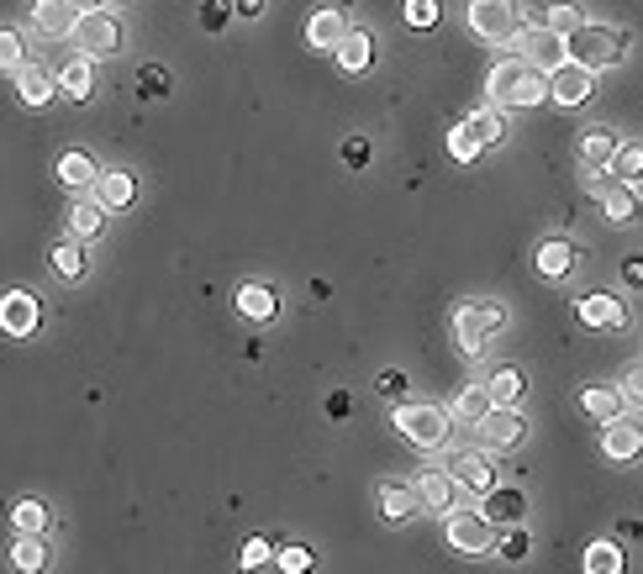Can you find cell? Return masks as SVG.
Wrapping results in <instances>:
<instances>
[{"mask_svg": "<svg viewBox=\"0 0 643 574\" xmlns=\"http://www.w3.org/2000/svg\"><path fill=\"white\" fill-rule=\"evenodd\" d=\"M454 480L464 485V490H475V495H486L490 485H496V469H490V454H475V449H460V454H449V464H443Z\"/></svg>", "mask_w": 643, "mask_h": 574, "instance_id": "18", "label": "cell"}, {"mask_svg": "<svg viewBox=\"0 0 643 574\" xmlns=\"http://www.w3.org/2000/svg\"><path fill=\"white\" fill-rule=\"evenodd\" d=\"M348 27H354V22H348V16H343L337 5H322V11H311L307 43H311V48H328V53H333L337 43H343V32H348Z\"/></svg>", "mask_w": 643, "mask_h": 574, "instance_id": "25", "label": "cell"}, {"mask_svg": "<svg viewBox=\"0 0 643 574\" xmlns=\"http://www.w3.org/2000/svg\"><path fill=\"white\" fill-rule=\"evenodd\" d=\"M628 32L617 27H602V22H581L575 32H564V48H570V59L585 63V69H612V63H622V53H628Z\"/></svg>", "mask_w": 643, "mask_h": 574, "instance_id": "3", "label": "cell"}, {"mask_svg": "<svg viewBox=\"0 0 643 574\" xmlns=\"http://www.w3.org/2000/svg\"><path fill=\"white\" fill-rule=\"evenodd\" d=\"M575 316H581L585 327H596V333H622L628 327V306L617 301V296H607V290H591V296H581L575 301Z\"/></svg>", "mask_w": 643, "mask_h": 574, "instance_id": "15", "label": "cell"}, {"mask_svg": "<svg viewBox=\"0 0 643 574\" xmlns=\"http://www.w3.org/2000/svg\"><path fill=\"white\" fill-rule=\"evenodd\" d=\"M581 411L591 417V422H612V417L628 411V391H617V385H585Z\"/></svg>", "mask_w": 643, "mask_h": 574, "instance_id": "24", "label": "cell"}, {"mask_svg": "<svg viewBox=\"0 0 643 574\" xmlns=\"http://www.w3.org/2000/svg\"><path fill=\"white\" fill-rule=\"evenodd\" d=\"M501 132H507V121H501V106H480L475 117H464L454 132H449V158L454 164H475L486 148L501 143Z\"/></svg>", "mask_w": 643, "mask_h": 574, "instance_id": "4", "label": "cell"}, {"mask_svg": "<svg viewBox=\"0 0 643 574\" xmlns=\"http://www.w3.org/2000/svg\"><path fill=\"white\" fill-rule=\"evenodd\" d=\"M496 553H501V559H507V564H522V559H527V553H533V538H527V527H512V533H507V538H501V533H496Z\"/></svg>", "mask_w": 643, "mask_h": 574, "instance_id": "40", "label": "cell"}, {"mask_svg": "<svg viewBox=\"0 0 643 574\" xmlns=\"http://www.w3.org/2000/svg\"><path fill=\"white\" fill-rule=\"evenodd\" d=\"M233 311H238L243 322H259V327H264V322L279 316V296L270 285H238V290H233Z\"/></svg>", "mask_w": 643, "mask_h": 574, "instance_id": "21", "label": "cell"}, {"mask_svg": "<svg viewBox=\"0 0 643 574\" xmlns=\"http://www.w3.org/2000/svg\"><path fill=\"white\" fill-rule=\"evenodd\" d=\"M233 16H238V22H253V16H264V0H233Z\"/></svg>", "mask_w": 643, "mask_h": 574, "instance_id": "51", "label": "cell"}, {"mask_svg": "<svg viewBox=\"0 0 643 574\" xmlns=\"http://www.w3.org/2000/svg\"><path fill=\"white\" fill-rule=\"evenodd\" d=\"M475 432H480L486 454H507V449H517L522 438H527V417H522L517 406H490L486 417L475 422Z\"/></svg>", "mask_w": 643, "mask_h": 574, "instance_id": "10", "label": "cell"}, {"mask_svg": "<svg viewBox=\"0 0 643 574\" xmlns=\"http://www.w3.org/2000/svg\"><path fill=\"white\" fill-rule=\"evenodd\" d=\"M544 22H549L553 32H575V27L585 22V11L575 5V0H553L549 11H544Z\"/></svg>", "mask_w": 643, "mask_h": 574, "instance_id": "41", "label": "cell"}, {"mask_svg": "<svg viewBox=\"0 0 643 574\" xmlns=\"http://www.w3.org/2000/svg\"><path fill=\"white\" fill-rule=\"evenodd\" d=\"M100 227H106V206H100L95 195H80V201L69 206V232L85 242V238H100Z\"/></svg>", "mask_w": 643, "mask_h": 574, "instance_id": "30", "label": "cell"}, {"mask_svg": "<svg viewBox=\"0 0 643 574\" xmlns=\"http://www.w3.org/2000/svg\"><path fill=\"white\" fill-rule=\"evenodd\" d=\"M480 512L496 522V527H517V522H527V495H522L517 485H490L486 501H480Z\"/></svg>", "mask_w": 643, "mask_h": 574, "instance_id": "17", "label": "cell"}, {"mask_svg": "<svg viewBox=\"0 0 643 574\" xmlns=\"http://www.w3.org/2000/svg\"><path fill=\"white\" fill-rule=\"evenodd\" d=\"M622 285H628V290H643V253H628V259H622Z\"/></svg>", "mask_w": 643, "mask_h": 574, "instance_id": "49", "label": "cell"}, {"mask_svg": "<svg viewBox=\"0 0 643 574\" xmlns=\"http://www.w3.org/2000/svg\"><path fill=\"white\" fill-rule=\"evenodd\" d=\"M48 264H53V274H59L63 285H74V279H85V248H80V238H63V242H53V253H48Z\"/></svg>", "mask_w": 643, "mask_h": 574, "instance_id": "31", "label": "cell"}, {"mask_svg": "<svg viewBox=\"0 0 643 574\" xmlns=\"http://www.w3.org/2000/svg\"><path fill=\"white\" fill-rule=\"evenodd\" d=\"M622 570V543L617 538H596L585 548V574H617Z\"/></svg>", "mask_w": 643, "mask_h": 574, "instance_id": "35", "label": "cell"}, {"mask_svg": "<svg viewBox=\"0 0 643 574\" xmlns=\"http://www.w3.org/2000/svg\"><path fill=\"white\" fill-rule=\"evenodd\" d=\"M507 327V311L496 301H464L460 316H454V337H460V348L475 359V354H486L490 337Z\"/></svg>", "mask_w": 643, "mask_h": 574, "instance_id": "6", "label": "cell"}, {"mask_svg": "<svg viewBox=\"0 0 643 574\" xmlns=\"http://www.w3.org/2000/svg\"><path fill=\"white\" fill-rule=\"evenodd\" d=\"M43 327V306L32 290H5L0 296V333L5 337H32Z\"/></svg>", "mask_w": 643, "mask_h": 574, "instance_id": "13", "label": "cell"}, {"mask_svg": "<svg viewBox=\"0 0 643 574\" xmlns=\"http://www.w3.org/2000/svg\"><path fill=\"white\" fill-rule=\"evenodd\" d=\"M374 391L391 395V400H406V374H401V369H380V374H374Z\"/></svg>", "mask_w": 643, "mask_h": 574, "instance_id": "48", "label": "cell"}, {"mask_svg": "<svg viewBox=\"0 0 643 574\" xmlns=\"http://www.w3.org/2000/svg\"><path fill=\"white\" fill-rule=\"evenodd\" d=\"M622 391H628V406H643V363H633V369H628Z\"/></svg>", "mask_w": 643, "mask_h": 574, "instance_id": "50", "label": "cell"}, {"mask_svg": "<svg viewBox=\"0 0 643 574\" xmlns=\"http://www.w3.org/2000/svg\"><path fill=\"white\" fill-rule=\"evenodd\" d=\"M591 195L602 201V212L612 216V222H633V216H643L639 190H633L628 180H617L612 169H591Z\"/></svg>", "mask_w": 643, "mask_h": 574, "instance_id": "11", "label": "cell"}, {"mask_svg": "<svg viewBox=\"0 0 643 574\" xmlns=\"http://www.w3.org/2000/svg\"><path fill=\"white\" fill-rule=\"evenodd\" d=\"M460 495H464V485L449 475V469H428V475H417V501L428 506V512H454L460 506Z\"/></svg>", "mask_w": 643, "mask_h": 574, "instance_id": "16", "label": "cell"}, {"mask_svg": "<svg viewBox=\"0 0 643 574\" xmlns=\"http://www.w3.org/2000/svg\"><path fill=\"white\" fill-rule=\"evenodd\" d=\"M227 22H238V16H233V0H206V5H201V27L206 32H222Z\"/></svg>", "mask_w": 643, "mask_h": 574, "instance_id": "47", "label": "cell"}, {"mask_svg": "<svg viewBox=\"0 0 643 574\" xmlns=\"http://www.w3.org/2000/svg\"><path fill=\"white\" fill-rule=\"evenodd\" d=\"M612 169L617 180H628V184H643V143H617L612 148Z\"/></svg>", "mask_w": 643, "mask_h": 574, "instance_id": "36", "label": "cell"}, {"mask_svg": "<svg viewBox=\"0 0 643 574\" xmlns=\"http://www.w3.org/2000/svg\"><path fill=\"white\" fill-rule=\"evenodd\" d=\"M53 80H59V91L69 95L74 106H85V100L95 95V69H91V59H85V53H74V59L63 63L59 74H53Z\"/></svg>", "mask_w": 643, "mask_h": 574, "instance_id": "27", "label": "cell"}, {"mask_svg": "<svg viewBox=\"0 0 643 574\" xmlns=\"http://www.w3.org/2000/svg\"><path fill=\"white\" fill-rule=\"evenodd\" d=\"M69 43H74V53H85V59H111V53L122 48V27H117V16H111L106 5H95V11H80V16H74Z\"/></svg>", "mask_w": 643, "mask_h": 574, "instance_id": "5", "label": "cell"}, {"mask_svg": "<svg viewBox=\"0 0 643 574\" xmlns=\"http://www.w3.org/2000/svg\"><path fill=\"white\" fill-rule=\"evenodd\" d=\"M486 95H490V106H501V111H527V106H544L549 100V74L517 53V59L490 63Z\"/></svg>", "mask_w": 643, "mask_h": 574, "instance_id": "1", "label": "cell"}, {"mask_svg": "<svg viewBox=\"0 0 643 574\" xmlns=\"http://www.w3.org/2000/svg\"><path fill=\"white\" fill-rule=\"evenodd\" d=\"M74 0H32V27H37V37H48V43H59V37H69L74 32Z\"/></svg>", "mask_w": 643, "mask_h": 574, "instance_id": "19", "label": "cell"}, {"mask_svg": "<svg viewBox=\"0 0 643 574\" xmlns=\"http://www.w3.org/2000/svg\"><path fill=\"white\" fill-rule=\"evenodd\" d=\"M602 454L612 464H633L643 454V422H633L628 411L612 417V422H602Z\"/></svg>", "mask_w": 643, "mask_h": 574, "instance_id": "14", "label": "cell"}, {"mask_svg": "<svg viewBox=\"0 0 643 574\" xmlns=\"http://www.w3.org/2000/svg\"><path fill=\"white\" fill-rule=\"evenodd\" d=\"M16 95H22V106H32V111H43L48 100H53V91H59V80L48 74V69H37V63H22L16 74Z\"/></svg>", "mask_w": 643, "mask_h": 574, "instance_id": "23", "label": "cell"}, {"mask_svg": "<svg viewBox=\"0 0 643 574\" xmlns=\"http://www.w3.org/2000/svg\"><path fill=\"white\" fill-rule=\"evenodd\" d=\"M490 406H496V400H490L486 385H464L460 400H454V417H460V422H480Z\"/></svg>", "mask_w": 643, "mask_h": 574, "instance_id": "38", "label": "cell"}, {"mask_svg": "<svg viewBox=\"0 0 643 574\" xmlns=\"http://www.w3.org/2000/svg\"><path fill=\"white\" fill-rule=\"evenodd\" d=\"M11 527H16V533H48V506H43L37 495L16 501V506H11Z\"/></svg>", "mask_w": 643, "mask_h": 574, "instance_id": "37", "label": "cell"}, {"mask_svg": "<svg viewBox=\"0 0 643 574\" xmlns=\"http://www.w3.org/2000/svg\"><path fill=\"white\" fill-rule=\"evenodd\" d=\"M138 95H143V100H164V95H169V74H164L158 63H143V69H138Z\"/></svg>", "mask_w": 643, "mask_h": 574, "instance_id": "42", "label": "cell"}, {"mask_svg": "<svg viewBox=\"0 0 643 574\" xmlns=\"http://www.w3.org/2000/svg\"><path fill=\"white\" fill-rule=\"evenodd\" d=\"M449 522V548L454 553H496V522H490L480 506H454V512H443Z\"/></svg>", "mask_w": 643, "mask_h": 574, "instance_id": "7", "label": "cell"}, {"mask_svg": "<svg viewBox=\"0 0 643 574\" xmlns=\"http://www.w3.org/2000/svg\"><path fill=\"white\" fill-rule=\"evenodd\" d=\"M91 190H95V201H100L106 212H127V206H132V195H138V180H132L127 169H106Z\"/></svg>", "mask_w": 643, "mask_h": 574, "instance_id": "26", "label": "cell"}, {"mask_svg": "<svg viewBox=\"0 0 643 574\" xmlns=\"http://www.w3.org/2000/svg\"><path fill=\"white\" fill-rule=\"evenodd\" d=\"M406 27H417V32L438 27V0H406Z\"/></svg>", "mask_w": 643, "mask_h": 574, "instance_id": "43", "label": "cell"}, {"mask_svg": "<svg viewBox=\"0 0 643 574\" xmlns=\"http://www.w3.org/2000/svg\"><path fill=\"white\" fill-rule=\"evenodd\" d=\"M391 427H396L412 449L432 454V449H449V427H454V417H449L443 406H432V400H401L396 411H391Z\"/></svg>", "mask_w": 643, "mask_h": 574, "instance_id": "2", "label": "cell"}, {"mask_svg": "<svg viewBox=\"0 0 643 574\" xmlns=\"http://www.w3.org/2000/svg\"><path fill=\"white\" fill-rule=\"evenodd\" d=\"M469 32L486 43H512L522 32L517 0H469Z\"/></svg>", "mask_w": 643, "mask_h": 574, "instance_id": "8", "label": "cell"}, {"mask_svg": "<svg viewBox=\"0 0 643 574\" xmlns=\"http://www.w3.org/2000/svg\"><path fill=\"white\" fill-rule=\"evenodd\" d=\"M238 564H243V570H270V564H275V548L264 543V538H248L243 553H238Z\"/></svg>", "mask_w": 643, "mask_h": 574, "instance_id": "44", "label": "cell"}, {"mask_svg": "<svg viewBox=\"0 0 643 574\" xmlns=\"http://www.w3.org/2000/svg\"><path fill=\"white\" fill-rule=\"evenodd\" d=\"M275 570H285V574H307V570H311V548H301V543L279 548V553H275Z\"/></svg>", "mask_w": 643, "mask_h": 574, "instance_id": "46", "label": "cell"}, {"mask_svg": "<svg viewBox=\"0 0 643 574\" xmlns=\"http://www.w3.org/2000/svg\"><path fill=\"white\" fill-rule=\"evenodd\" d=\"M117 5H122V0H117Z\"/></svg>", "mask_w": 643, "mask_h": 574, "instance_id": "54", "label": "cell"}, {"mask_svg": "<svg viewBox=\"0 0 643 574\" xmlns=\"http://www.w3.org/2000/svg\"><path fill=\"white\" fill-rule=\"evenodd\" d=\"M417 506H422V501H417V485H396V480L380 485V516H385V522H406Z\"/></svg>", "mask_w": 643, "mask_h": 574, "instance_id": "29", "label": "cell"}, {"mask_svg": "<svg viewBox=\"0 0 643 574\" xmlns=\"http://www.w3.org/2000/svg\"><path fill=\"white\" fill-rule=\"evenodd\" d=\"M575 259H581V253H575V242H564V238H544V242H538V253H533L538 274H544V279H553V285L575 274Z\"/></svg>", "mask_w": 643, "mask_h": 574, "instance_id": "22", "label": "cell"}, {"mask_svg": "<svg viewBox=\"0 0 643 574\" xmlns=\"http://www.w3.org/2000/svg\"><path fill=\"white\" fill-rule=\"evenodd\" d=\"M333 59H337V69H343V74H354V80H359V74H369V69H374V37H369L365 27H348V32H343V43L333 48Z\"/></svg>", "mask_w": 643, "mask_h": 574, "instance_id": "20", "label": "cell"}, {"mask_svg": "<svg viewBox=\"0 0 643 574\" xmlns=\"http://www.w3.org/2000/svg\"><path fill=\"white\" fill-rule=\"evenodd\" d=\"M348 411H354V406H348V395H343V391H333V395H328V417H337V422H343Z\"/></svg>", "mask_w": 643, "mask_h": 574, "instance_id": "52", "label": "cell"}, {"mask_svg": "<svg viewBox=\"0 0 643 574\" xmlns=\"http://www.w3.org/2000/svg\"><path fill=\"white\" fill-rule=\"evenodd\" d=\"M369 158H374V143H369V137H359V132L343 137V164H348V169H369Z\"/></svg>", "mask_w": 643, "mask_h": 574, "instance_id": "45", "label": "cell"}, {"mask_svg": "<svg viewBox=\"0 0 643 574\" xmlns=\"http://www.w3.org/2000/svg\"><path fill=\"white\" fill-rule=\"evenodd\" d=\"M22 63H27V43H22V32L0 27V69H5V74H16Z\"/></svg>", "mask_w": 643, "mask_h": 574, "instance_id": "39", "label": "cell"}, {"mask_svg": "<svg viewBox=\"0 0 643 574\" xmlns=\"http://www.w3.org/2000/svg\"><path fill=\"white\" fill-rule=\"evenodd\" d=\"M522 48V59L527 63H538L544 74L549 69H559V63H570V48H564V32H553L549 22H538V27H522L517 37H512Z\"/></svg>", "mask_w": 643, "mask_h": 574, "instance_id": "12", "label": "cell"}, {"mask_svg": "<svg viewBox=\"0 0 643 574\" xmlns=\"http://www.w3.org/2000/svg\"><path fill=\"white\" fill-rule=\"evenodd\" d=\"M612 148H617L612 132H607V127H591L581 137V164L585 169H607V164H612Z\"/></svg>", "mask_w": 643, "mask_h": 574, "instance_id": "33", "label": "cell"}, {"mask_svg": "<svg viewBox=\"0 0 643 574\" xmlns=\"http://www.w3.org/2000/svg\"><path fill=\"white\" fill-rule=\"evenodd\" d=\"M95 5H106V0H74V11H95Z\"/></svg>", "mask_w": 643, "mask_h": 574, "instance_id": "53", "label": "cell"}, {"mask_svg": "<svg viewBox=\"0 0 643 574\" xmlns=\"http://www.w3.org/2000/svg\"><path fill=\"white\" fill-rule=\"evenodd\" d=\"M486 391H490V400H496V406H517L522 391H527V380H522L517 363H507V369H496V374H490Z\"/></svg>", "mask_w": 643, "mask_h": 574, "instance_id": "34", "label": "cell"}, {"mask_svg": "<svg viewBox=\"0 0 643 574\" xmlns=\"http://www.w3.org/2000/svg\"><path fill=\"white\" fill-rule=\"evenodd\" d=\"M95 180H100V164H95L85 148H69L59 158V184L63 190H91Z\"/></svg>", "mask_w": 643, "mask_h": 574, "instance_id": "28", "label": "cell"}, {"mask_svg": "<svg viewBox=\"0 0 643 574\" xmlns=\"http://www.w3.org/2000/svg\"><path fill=\"white\" fill-rule=\"evenodd\" d=\"M596 95V69H585V63H559L549 69V100L553 106H564V111H581L585 100Z\"/></svg>", "mask_w": 643, "mask_h": 574, "instance_id": "9", "label": "cell"}, {"mask_svg": "<svg viewBox=\"0 0 643 574\" xmlns=\"http://www.w3.org/2000/svg\"><path fill=\"white\" fill-rule=\"evenodd\" d=\"M11 564L27 570V574L48 570V543H43V533H16V543H11Z\"/></svg>", "mask_w": 643, "mask_h": 574, "instance_id": "32", "label": "cell"}]
</instances>
